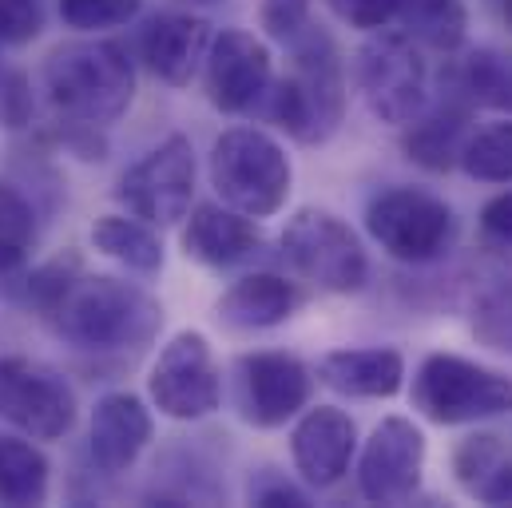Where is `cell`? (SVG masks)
<instances>
[{
	"label": "cell",
	"mask_w": 512,
	"mask_h": 508,
	"mask_svg": "<svg viewBox=\"0 0 512 508\" xmlns=\"http://www.w3.org/2000/svg\"><path fill=\"white\" fill-rule=\"evenodd\" d=\"M44 318L72 346L112 354V350L147 346L163 326V306L135 282L76 270L52 294V302L44 306Z\"/></svg>",
	"instance_id": "cell-1"
},
{
	"label": "cell",
	"mask_w": 512,
	"mask_h": 508,
	"mask_svg": "<svg viewBox=\"0 0 512 508\" xmlns=\"http://www.w3.org/2000/svg\"><path fill=\"white\" fill-rule=\"evenodd\" d=\"M44 92L64 120L104 127L128 112L135 96V68L116 40L60 44L44 60Z\"/></svg>",
	"instance_id": "cell-2"
},
{
	"label": "cell",
	"mask_w": 512,
	"mask_h": 508,
	"mask_svg": "<svg viewBox=\"0 0 512 508\" xmlns=\"http://www.w3.org/2000/svg\"><path fill=\"white\" fill-rule=\"evenodd\" d=\"M290 48V72L274 84L270 116L298 143H326L346 112V76L334 40L322 28H306Z\"/></svg>",
	"instance_id": "cell-3"
},
{
	"label": "cell",
	"mask_w": 512,
	"mask_h": 508,
	"mask_svg": "<svg viewBox=\"0 0 512 508\" xmlns=\"http://www.w3.org/2000/svg\"><path fill=\"white\" fill-rule=\"evenodd\" d=\"M211 183L227 207L251 219H266L286 207L294 171L278 139H270L258 127H231L215 139Z\"/></svg>",
	"instance_id": "cell-4"
},
{
	"label": "cell",
	"mask_w": 512,
	"mask_h": 508,
	"mask_svg": "<svg viewBox=\"0 0 512 508\" xmlns=\"http://www.w3.org/2000/svg\"><path fill=\"white\" fill-rule=\"evenodd\" d=\"M413 405L433 425H469L512 413V378L457 354H429L413 378Z\"/></svg>",
	"instance_id": "cell-5"
},
{
	"label": "cell",
	"mask_w": 512,
	"mask_h": 508,
	"mask_svg": "<svg viewBox=\"0 0 512 508\" xmlns=\"http://www.w3.org/2000/svg\"><path fill=\"white\" fill-rule=\"evenodd\" d=\"M358 92L382 124H413L429 104V72L421 52L401 32H378L358 48Z\"/></svg>",
	"instance_id": "cell-6"
},
{
	"label": "cell",
	"mask_w": 512,
	"mask_h": 508,
	"mask_svg": "<svg viewBox=\"0 0 512 508\" xmlns=\"http://www.w3.org/2000/svg\"><path fill=\"white\" fill-rule=\"evenodd\" d=\"M282 254L306 282L330 294H354L370 278V262L358 235L330 211H298L282 231Z\"/></svg>",
	"instance_id": "cell-7"
},
{
	"label": "cell",
	"mask_w": 512,
	"mask_h": 508,
	"mask_svg": "<svg viewBox=\"0 0 512 508\" xmlns=\"http://www.w3.org/2000/svg\"><path fill=\"white\" fill-rule=\"evenodd\" d=\"M366 231L397 262H433L453 239V211L429 191L389 187L378 199H370Z\"/></svg>",
	"instance_id": "cell-8"
},
{
	"label": "cell",
	"mask_w": 512,
	"mask_h": 508,
	"mask_svg": "<svg viewBox=\"0 0 512 508\" xmlns=\"http://www.w3.org/2000/svg\"><path fill=\"white\" fill-rule=\"evenodd\" d=\"M0 421L32 441H60L76 425V393L52 366L8 354L0 358Z\"/></svg>",
	"instance_id": "cell-9"
},
{
	"label": "cell",
	"mask_w": 512,
	"mask_h": 508,
	"mask_svg": "<svg viewBox=\"0 0 512 508\" xmlns=\"http://www.w3.org/2000/svg\"><path fill=\"white\" fill-rule=\"evenodd\" d=\"M147 393L155 409L175 421H203L207 413H215L223 401V381L207 338L195 330L175 334L151 366Z\"/></svg>",
	"instance_id": "cell-10"
},
{
	"label": "cell",
	"mask_w": 512,
	"mask_h": 508,
	"mask_svg": "<svg viewBox=\"0 0 512 508\" xmlns=\"http://www.w3.org/2000/svg\"><path fill=\"white\" fill-rule=\"evenodd\" d=\"M135 219L151 227H175L191 211L195 195V151L183 135L163 139L155 151H147L116 191Z\"/></svg>",
	"instance_id": "cell-11"
},
{
	"label": "cell",
	"mask_w": 512,
	"mask_h": 508,
	"mask_svg": "<svg viewBox=\"0 0 512 508\" xmlns=\"http://www.w3.org/2000/svg\"><path fill=\"white\" fill-rule=\"evenodd\" d=\"M425 469V437L405 417H385L358 461V489L370 505H405Z\"/></svg>",
	"instance_id": "cell-12"
},
{
	"label": "cell",
	"mask_w": 512,
	"mask_h": 508,
	"mask_svg": "<svg viewBox=\"0 0 512 508\" xmlns=\"http://www.w3.org/2000/svg\"><path fill=\"white\" fill-rule=\"evenodd\" d=\"M203 84H207V100L219 112H227V116L251 112L270 88V48L255 32L227 28L207 48Z\"/></svg>",
	"instance_id": "cell-13"
},
{
	"label": "cell",
	"mask_w": 512,
	"mask_h": 508,
	"mask_svg": "<svg viewBox=\"0 0 512 508\" xmlns=\"http://www.w3.org/2000/svg\"><path fill=\"white\" fill-rule=\"evenodd\" d=\"M310 370L290 354H247L239 362V409L258 429H278L310 401Z\"/></svg>",
	"instance_id": "cell-14"
},
{
	"label": "cell",
	"mask_w": 512,
	"mask_h": 508,
	"mask_svg": "<svg viewBox=\"0 0 512 508\" xmlns=\"http://www.w3.org/2000/svg\"><path fill=\"white\" fill-rule=\"evenodd\" d=\"M358 449V425L350 413L334 405L306 409L290 433V457L306 485L330 489L350 473V457Z\"/></svg>",
	"instance_id": "cell-15"
},
{
	"label": "cell",
	"mask_w": 512,
	"mask_h": 508,
	"mask_svg": "<svg viewBox=\"0 0 512 508\" xmlns=\"http://www.w3.org/2000/svg\"><path fill=\"white\" fill-rule=\"evenodd\" d=\"M151 441V413L135 393H108L92 409V429H88V453L96 469L104 473H124L135 465V457Z\"/></svg>",
	"instance_id": "cell-16"
},
{
	"label": "cell",
	"mask_w": 512,
	"mask_h": 508,
	"mask_svg": "<svg viewBox=\"0 0 512 508\" xmlns=\"http://www.w3.org/2000/svg\"><path fill=\"white\" fill-rule=\"evenodd\" d=\"M207 48H211V24L199 16H183V12L155 16L139 36V52L147 68L171 88L191 84V76L207 60Z\"/></svg>",
	"instance_id": "cell-17"
},
{
	"label": "cell",
	"mask_w": 512,
	"mask_h": 508,
	"mask_svg": "<svg viewBox=\"0 0 512 508\" xmlns=\"http://www.w3.org/2000/svg\"><path fill=\"white\" fill-rule=\"evenodd\" d=\"M258 247L251 215L219 203H199L183 227V251L203 266H235Z\"/></svg>",
	"instance_id": "cell-18"
},
{
	"label": "cell",
	"mask_w": 512,
	"mask_h": 508,
	"mask_svg": "<svg viewBox=\"0 0 512 508\" xmlns=\"http://www.w3.org/2000/svg\"><path fill=\"white\" fill-rule=\"evenodd\" d=\"M318 381L346 397H393L405 381V358L389 346L334 350L318 362Z\"/></svg>",
	"instance_id": "cell-19"
},
{
	"label": "cell",
	"mask_w": 512,
	"mask_h": 508,
	"mask_svg": "<svg viewBox=\"0 0 512 508\" xmlns=\"http://www.w3.org/2000/svg\"><path fill=\"white\" fill-rule=\"evenodd\" d=\"M298 306L294 282L278 274H247L219 298V318L239 330H270L286 322Z\"/></svg>",
	"instance_id": "cell-20"
},
{
	"label": "cell",
	"mask_w": 512,
	"mask_h": 508,
	"mask_svg": "<svg viewBox=\"0 0 512 508\" xmlns=\"http://www.w3.org/2000/svg\"><path fill=\"white\" fill-rule=\"evenodd\" d=\"M405 127H409V135H405L409 159L429 171H449L453 163H461V147L469 139V104L453 92V100H445L429 116L421 112Z\"/></svg>",
	"instance_id": "cell-21"
},
{
	"label": "cell",
	"mask_w": 512,
	"mask_h": 508,
	"mask_svg": "<svg viewBox=\"0 0 512 508\" xmlns=\"http://www.w3.org/2000/svg\"><path fill=\"white\" fill-rule=\"evenodd\" d=\"M453 473L469 497L485 505H512V461L501 437L493 433L465 437L453 453Z\"/></svg>",
	"instance_id": "cell-22"
},
{
	"label": "cell",
	"mask_w": 512,
	"mask_h": 508,
	"mask_svg": "<svg viewBox=\"0 0 512 508\" xmlns=\"http://www.w3.org/2000/svg\"><path fill=\"white\" fill-rule=\"evenodd\" d=\"M48 501V457L20 437L0 433V505L28 508Z\"/></svg>",
	"instance_id": "cell-23"
},
{
	"label": "cell",
	"mask_w": 512,
	"mask_h": 508,
	"mask_svg": "<svg viewBox=\"0 0 512 508\" xmlns=\"http://www.w3.org/2000/svg\"><path fill=\"white\" fill-rule=\"evenodd\" d=\"M453 88H457V96L465 104L512 116V60H505L493 48L469 52L453 72Z\"/></svg>",
	"instance_id": "cell-24"
},
{
	"label": "cell",
	"mask_w": 512,
	"mask_h": 508,
	"mask_svg": "<svg viewBox=\"0 0 512 508\" xmlns=\"http://www.w3.org/2000/svg\"><path fill=\"white\" fill-rule=\"evenodd\" d=\"M405 32L437 52H453L465 44V32H469V12L461 0H397V12H393Z\"/></svg>",
	"instance_id": "cell-25"
},
{
	"label": "cell",
	"mask_w": 512,
	"mask_h": 508,
	"mask_svg": "<svg viewBox=\"0 0 512 508\" xmlns=\"http://www.w3.org/2000/svg\"><path fill=\"white\" fill-rule=\"evenodd\" d=\"M92 243H96V251L124 262L128 270H139V274L163 270V243L155 239L151 223L124 219V215H104L92 227Z\"/></svg>",
	"instance_id": "cell-26"
},
{
	"label": "cell",
	"mask_w": 512,
	"mask_h": 508,
	"mask_svg": "<svg viewBox=\"0 0 512 508\" xmlns=\"http://www.w3.org/2000/svg\"><path fill=\"white\" fill-rule=\"evenodd\" d=\"M32 243H36V219L28 199L16 187L0 183V282L24 278Z\"/></svg>",
	"instance_id": "cell-27"
},
{
	"label": "cell",
	"mask_w": 512,
	"mask_h": 508,
	"mask_svg": "<svg viewBox=\"0 0 512 508\" xmlns=\"http://www.w3.org/2000/svg\"><path fill=\"white\" fill-rule=\"evenodd\" d=\"M461 167L481 183H512V120L473 131L461 147Z\"/></svg>",
	"instance_id": "cell-28"
},
{
	"label": "cell",
	"mask_w": 512,
	"mask_h": 508,
	"mask_svg": "<svg viewBox=\"0 0 512 508\" xmlns=\"http://www.w3.org/2000/svg\"><path fill=\"white\" fill-rule=\"evenodd\" d=\"M473 334L489 350L512 354V274L493 278L477 294V302H473Z\"/></svg>",
	"instance_id": "cell-29"
},
{
	"label": "cell",
	"mask_w": 512,
	"mask_h": 508,
	"mask_svg": "<svg viewBox=\"0 0 512 508\" xmlns=\"http://www.w3.org/2000/svg\"><path fill=\"white\" fill-rule=\"evenodd\" d=\"M139 0H60V16L76 32H104L135 20Z\"/></svg>",
	"instance_id": "cell-30"
},
{
	"label": "cell",
	"mask_w": 512,
	"mask_h": 508,
	"mask_svg": "<svg viewBox=\"0 0 512 508\" xmlns=\"http://www.w3.org/2000/svg\"><path fill=\"white\" fill-rule=\"evenodd\" d=\"M310 24V0H262V28L282 48L294 44Z\"/></svg>",
	"instance_id": "cell-31"
},
{
	"label": "cell",
	"mask_w": 512,
	"mask_h": 508,
	"mask_svg": "<svg viewBox=\"0 0 512 508\" xmlns=\"http://www.w3.org/2000/svg\"><path fill=\"white\" fill-rule=\"evenodd\" d=\"M44 28L40 0H0V44H28Z\"/></svg>",
	"instance_id": "cell-32"
},
{
	"label": "cell",
	"mask_w": 512,
	"mask_h": 508,
	"mask_svg": "<svg viewBox=\"0 0 512 508\" xmlns=\"http://www.w3.org/2000/svg\"><path fill=\"white\" fill-rule=\"evenodd\" d=\"M32 116V88L16 68L0 64V124L24 127Z\"/></svg>",
	"instance_id": "cell-33"
},
{
	"label": "cell",
	"mask_w": 512,
	"mask_h": 508,
	"mask_svg": "<svg viewBox=\"0 0 512 508\" xmlns=\"http://www.w3.org/2000/svg\"><path fill=\"white\" fill-rule=\"evenodd\" d=\"M330 4L354 28H382L385 20H393V12H397V0H330Z\"/></svg>",
	"instance_id": "cell-34"
},
{
	"label": "cell",
	"mask_w": 512,
	"mask_h": 508,
	"mask_svg": "<svg viewBox=\"0 0 512 508\" xmlns=\"http://www.w3.org/2000/svg\"><path fill=\"white\" fill-rule=\"evenodd\" d=\"M251 501L262 508H306V497L290 485V481H282V477H270V469L262 473V485H251Z\"/></svg>",
	"instance_id": "cell-35"
},
{
	"label": "cell",
	"mask_w": 512,
	"mask_h": 508,
	"mask_svg": "<svg viewBox=\"0 0 512 508\" xmlns=\"http://www.w3.org/2000/svg\"><path fill=\"white\" fill-rule=\"evenodd\" d=\"M481 231H485L493 243L512 247V191H505V195H497V199L485 203V211H481Z\"/></svg>",
	"instance_id": "cell-36"
},
{
	"label": "cell",
	"mask_w": 512,
	"mask_h": 508,
	"mask_svg": "<svg viewBox=\"0 0 512 508\" xmlns=\"http://www.w3.org/2000/svg\"><path fill=\"white\" fill-rule=\"evenodd\" d=\"M191 4H219V0H191Z\"/></svg>",
	"instance_id": "cell-37"
}]
</instances>
